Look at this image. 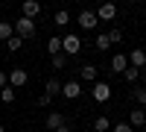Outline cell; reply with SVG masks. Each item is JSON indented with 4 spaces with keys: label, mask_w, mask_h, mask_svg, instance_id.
<instances>
[{
    "label": "cell",
    "mask_w": 146,
    "mask_h": 132,
    "mask_svg": "<svg viewBox=\"0 0 146 132\" xmlns=\"http://www.w3.org/2000/svg\"><path fill=\"white\" fill-rule=\"evenodd\" d=\"M15 35L21 41H27V38H35V21H29V18H18L15 21Z\"/></svg>",
    "instance_id": "1"
},
{
    "label": "cell",
    "mask_w": 146,
    "mask_h": 132,
    "mask_svg": "<svg viewBox=\"0 0 146 132\" xmlns=\"http://www.w3.org/2000/svg\"><path fill=\"white\" fill-rule=\"evenodd\" d=\"M82 50V38H79V35L76 32H70V35H64V38H62V53L70 59V56H76Z\"/></svg>",
    "instance_id": "2"
},
{
    "label": "cell",
    "mask_w": 146,
    "mask_h": 132,
    "mask_svg": "<svg viewBox=\"0 0 146 132\" xmlns=\"http://www.w3.org/2000/svg\"><path fill=\"white\" fill-rule=\"evenodd\" d=\"M96 23H100L96 12H91V9H82V12H79V27H82V29H94Z\"/></svg>",
    "instance_id": "3"
},
{
    "label": "cell",
    "mask_w": 146,
    "mask_h": 132,
    "mask_svg": "<svg viewBox=\"0 0 146 132\" xmlns=\"http://www.w3.org/2000/svg\"><path fill=\"white\" fill-rule=\"evenodd\" d=\"M108 97H111V85L108 82H94V100L96 103H108Z\"/></svg>",
    "instance_id": "4"
},
{
    "label": "cell",
    "mask_w": 146,
    "mask_h": 132,
    "mask_svg": "<svg viewBox=\"0 0 146 132\" xmlns=\"http://www.w3.org/2000/svg\"><path fill=\"white\" fill-rule=\"evenodd\" d=\"M27 70H23V68H15V70H9V85L12 88H21V85H27Z\"/></svg>",
    "instance_id": "5"
},
{
    "label": "cell",
    "mask_w": 146,
    "mask_h": 132,
    "mask_svg": "<svg viewBox=\"0 0 146 132\" xmlns=\"http://www.w3.org/2000/svg\"><path fill=\"white\" fill-rule=\"evenodd\" d=\"M129 126L131 129H146V109H135L129 115Z\"/></svg>",
    "instance_id": "6"
},
{
    "label": "cell",
    "mask_w": 146,
    "mask_h": 132,
    "mask_svg": "<svg viewBox=\"0 0 146 132\" xmlns=\"http://www.w3.org/2000/svg\"><path fill=\"white\" fill-rule=\"evenodd\" d=\"M62 94H64L67 100H76L79 94H82V85H79V79H70V82H64V85H62Z\"/></svg>",
    "instance_id": "7"
},
{
    "label": "cell",
    "mask_w": 146,
    "mask_h": 132,
    "mask_svg": "<svg viewBox=\"0 0 146 132\" xmlns=\"http://www.w3.org/2000/svg\"><path fill=\"white\" fill-rule=\"evenodd\" d=\"M96 18L100 21H114L117 18V6L114 3H102L100 9H96Z\"/></svg>",
    "instance_id": "8"
},
{
    "label": "cell",
    "mask_w": 146,
    "mask_h": 132,
    "mask_svg": "<svg viewBox=\"0 0 146 132\" xmlns=\"http://www.w3.org/2000/svg\"><path fill=\"white\" fill-rule=\"evenodd\" d=\"M129 65L137 68V70L146 68V53H143V50H131V53H129Z\"/></svg>",
    "instance_id": "9"
},
{
    "label": "cell",
    "mask_w": 146,
    "mask_h": 132,
    "mask_svg": "<svg viewBox=\"0 0 146 132\" xmlns=\"http://www.w3.org/2000/svg\"><path fill=\"white\" fill-rule=\"evenodd\" d=\"M38 12H41V3H38V0H23V18L32 21Z\"/></svg>",
    "instance_id": "10"
},
{
    "label": "cell",
    "mask_w": 146,
    "mask_h": 132,
    "mask_svg": "<svg viewBox=\"0 0 146 132\" xmlns=\"http://www.w3.org/2000/svg\"><path fill=\"white\" fill-rule=\"evenodd\" d=\"M96 74H100V70H96V65H82V68H79V79H85V82H94Z\"/></svg>",
    "instance_id": "11"
},
{
    "label": "cell",
    "mask_w": 146,
    "mask_h": 132,
    "mask_svg": "<svg viewBox=\"0 0 146 132\" xmlns=\"http://www.w3.org/2000/svg\"><path fill=\"white\" fill-rule=\"evenodd\" d=\"M12 35H15V23H9V21H0V41H9Z\"/></svg>",
    "instance_id": "12"
},
{
    "label": "cell",
    "mask_w": 146,
    "mask_h": 132,
    "mask_svg": "<svg viewBox=\"0 0 146 132\" xmlns=\"http://www.w3.org/2000/svg\"><path fill=\"white\" fill-rule=\"evenodd\" d=\"M64 123V115L62 112H53V115H47V129H58Z\"/></svg>",
    "instance_id": "13"
},
{
    "label": "cell",
    "mask_w": 146,
    "mask_h": 132,
    "mask_svg": "<svg viewBox=\"0 0 146 132\" xmlns=\"http://www.w3.org/2000/svg\"><path fill=\"white\" fill-rule=\"evenodd\" d=\"M111 68H114V70H126V68H129V56H123V53L111 56Z\"/></svg>",
    "instance_id": "14"
},
{
    "label": "cell",
    "mask_w": 146,
    "mask_h": 132,
    "mask_svg": "<svg viewBox=\"0 0 146 132\" xmlns=\"http://www.w3.org/2000/svg\"><path fill=\"white\" fill-rule=\"evenodd\" d=\"M58 91H62V82H58V79H47V88H44L47 97H56Z\"/></svg>",
    "instance_id": "15"
},
{
    "label": "cell",
    "mask_w": 146,
    "mask_h": 132,
    "mask_svg": "<svg viewBox=\"0 0 146 132\" xmlns=\"http://www.w3.org/2000/svg\"><path fill=\"white\" fill-rule=\"evenodd\" d=\"M47 53H50V56H58V53H62V38H56V35H53V38L47 41Z\"/></svg>",
    "instance_id": "16"
},
{
    "label": "cell",
    "mask_w": 146,
    "mask_h": 132,
    "mask_svg": "<svg viewBox=\"0 0 146 132\" xmlns=\"http://www.w3.org/2000/svg\"><path fill=\"white\" fill-rule=\"evenodd\" d=\"M53 21H56V27H67V23H70V15H67V12H64V9H58Z\"/></svg>",
    "instance_id": "17"
},
{
    "label": "cell",
    "mask_w": 146,
    "mask_h": 132,
    "mask_svg": "<svg viewBox=\"0 0 146 132\" xmlns=\"http://www.w3.org/2000/svg\"><path fill=\"white\" fill-rule=\"evenodd\" d=\"M15 94H18L15 88H12V85H6L3 91H0V100H3V103H15Z\"/></svg>",
    "instance_id": "18"
},
{
    "label": "cell",
    "mask_w": 146,
    "mask_h": 132,
    "mask_svg": "<svg viewBox=\"0 0 146 132\" xmlns=\"http://www.w3.org/2000/svg\"><path fill=\"white\" fill-rule=\"evenodd\" d=\"M94 129H96V132H108V129H111V121H108V117H96V121H94Z\"/></svg>",
    "instance_id": "19"
},
{
    "label": "cell",
    "mask_w": 146,
    "mask_h": 132,
    "mask_svg": "<svg viewBox=\"0 0 146 132\" xmlns=\"http://www.w3.org/2000/svg\"><path fill=\"white\" fill-rule=\"evenodd\" d=\"M123 76H126V82H137V76H140V70H137V68H131V65H129V68L123 70Z\"/></svg>",
    "instance_id": "20"
},
{
    "label": "cell",
    "mask_w": 146,
    "mask_h": 132,
    "mask_svg": "<svg viewBox=\"0 0 146 132\" xmlns=\"http://www.w3.org/2000/svg\"><path fill=\"white\" fill-rule=\"evenodd\" d=\"M108 47H111V41H108V32L96 35V50H108Z\"/></svg>",
    "instance_id": "21"
},
{
    "label": "cell",
    "mask_w": 146,
    "mask_h": 132,
    "mask_svg": "<svg viewBox=\"0 0 146 132\" xmlns=\"http://www.w3.org/2000/svg\"><path fill=\"white\" fill-rule=\"evenodd\" d=\"M21 44H23V41L18 38V35H12V38L6 41V50H9V53H15V50H21Z\"/></svg>",
    "instance_id": "22"
},
{
    "label": "cell",
    "mask_w": 146,
    "mask_h": 132,
    "mask_svg": "<svg viewBox=\"0 0 146 132\" xmlns=\"http://www.w3.org/2000/svg\"><path fill=\"white\" fill-rule=\"evenodd\" d=\"M108 41H111V44H120V41H123V32H120V29L114 27L111 32H108Z\"/></svg>",
    "instance_id": "23"
},
{
    "label": "cell",
    "mask_w": 146,
    "mask_h": 132,
    "mask_svg": "<svg viewBox=\"0 0 146 132\" xmlns=\"http://www.w3.org/2000/svg\"><path fill=\"white\" fill-rule=\"evenodd\" d=\"M135 100L140 103V109H146V88H137L135 91Z\"/></svg>",
    "instance_id": "24"
},
{
    "label": "cell",
    "mask_w": 146,
    "mask_h": 132,
    "mask_svg": "<svg viewBox=\"0 0 146 132\" xmlns=\"http://www.w3.org/2000/svg\"><path fill=\"white\" fill-rule=\"evenodd\" d=\"M64 65H67V56H64V53L53 56V68H64Z\"/></svg>",
    "instance_id": "25"
},
{
    "label": "cell",
    "mask_w": 146,
    "mask_h": 132,
    "mask_svg": "<svg viewBox=\"0 0 146 132\" xmlns=\"http://www.w3.org/2000/svg\"><path fill=\"white\" fill-rule=\"evenodd\" d=\"M9 85V74H6V70H0V91H3Z\"/></svg>",
    "instance_id": "26"
},
{
    "label": "cell",
    "mask_w": 146,
    "mask_h": 132,
    "mask_svg": "<svg viewBox=\"0 0 146 132\" xmlns=\"http://www.w3.org/2000/svg\"><path fill=\"white\" fill-rule=\"evenodd\" d=\"M53 103V97H47V94H41V97H38V106H50Z\"/></svg>",
    "instance_id": "27"
},
{
    "label": "cell",
    "mask_w": 146,
    "mask_h": 132,
    "mask_svg": "<svg viewBox=\"0 0 146 132\" xmlns=\"http://www.w3.org/2000/svg\"><path fill=\"white\" fill-rule=\"evenodd\" d=\"M114 132H131V126H129V123H117Z\"/></svg>",
    "instance_id": "28"
},
{
    "label": "cell",
    "mask_w": 146,
    "mask_h": 132,
    "mask_svg": "<svg viewBox=\"0 0 146 132\" xmlns=\"http://www.w3.org/2000/svg\"><path fill=\"white\" fill-rule=\"evenodd\" d=\"M56 132H70V126H67V123H62V126H58Z\"/></svg>",
    "instance_id": "29"
},
{
    "label": "cell",
    "mask_w": 146,
    "mask_h": 132,
    "mask_svg": "<svg viewBox=\"0 0 146 132\" xmlns=\"http://www.w3.org/2000/svg\"><path fill=\"white\" fill-rule=\"evenodd\" d=\"M0 132H6V129H3V126H0Z\"/></svg>",
    "instance_id": "30"
},
{
    "label": "cell",
    "mask_w": 146,
    "mask_h": 132,
    "mask_svg": "<svg viewBox=\"0 0 146 132\" xmlns=\"http://www.w3.org/2000/svg\"><path fill=\"white\" fill-rule=\"evenodd\" d=\"M140 132H146V129H140Z\"/></svg>",
    "instance_id": "31"
}]
</instances>
